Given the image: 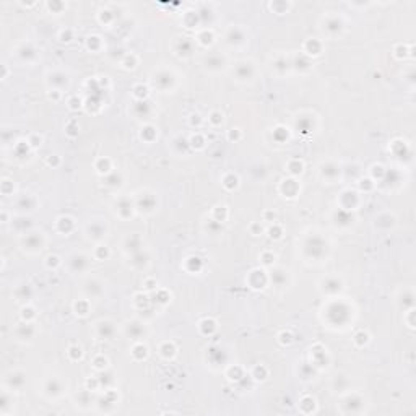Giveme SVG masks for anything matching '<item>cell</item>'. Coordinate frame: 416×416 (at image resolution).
I'll return each instance as SVG.
<instances>
[{
  "instance_id": "obj_29",
  "label": "cell",
  "mask_w": 416,
  "mask_h": 416,
  "mask_svg": "<svg viewBox=\"0 0 416 416\" xmlns=\"http://www.w3.org/2000/svg\"><path fill=\"white\" fill-rule=\"evenodd\" d=\"M18 54H20L23 59H26V62H30L31 60V57L33 59H36V51L35 49H31V44H23V47L20 51H18Z\"/></svg>"
},
{
  "instance_id": "obj_22",
  "label": "cell",
  "mask_w": 416,
  "mask_h": 416,
  "mask_svg": "<svg viewBox=\"0 0 416 416\" xmlns=\"http://www.w3.org/2000/svg\"><path fill=\"white\" fill-rule=\"evenodd\" d=\"M225 59L221 56H208L205 57V67L208 70H221L225 67Z\"/></svg>"
},
{
  "instance_id": "obj_24",
  "label": "cell",
  "mask_w": 416,
  "mask_h": 416,
  "mask_svg": "<svg viewBox=\"0 0 416 416\" xmlns=\"http://www.w3.org/2000/svg\"><path fill=\"white\" fill-rule=\"evenodd\" d=\"M154 198L151 193L148 192H143L142 195H138V200H137V208H142L145 211H153L154 210V205L153 203H148V200Z\"/></svg>"
},
{
  "instance_id": "obj_9",
  "label": "cell",
  "mask_w": 416,
  "mask_h": 416,
  "mask_svg": "<svg viewBox=\"0 0 416 416\" xmlns=\"http://www.w3.org/2000/svg\"><path fill=\"white\" fill-rule=\"evenodd\" d=\"M65 389H67V385L60 379H57V377H51V379L46 380L44 389L42 390H44L46 397H49V398H59V397L64 395Z\"/></svg>"
},
{
  "instance_id": "obj_11",
  "label": "cell",
  "mask_w": 416,
  "mask_h": 416,
  "mask_svg": "<svg viewBox=\"0 0 416 416\" xmlns=\"http://www.w3.org/2000/svg\"><path fill=\"white\" fill-rule=\"evenodd\" d=\"M69 267L74 273H85L90 268V259L85 254H72L69 257Z\"/></svg>"
},
{
  "instance_id": "obj_10",
  "label": "cell",
  "mask_w": 416,
  "mask_h": 416,
  "mask_svg": "<svg viewBox=\"0 0 416 416\" xmlns=\"http://www.w3.org/2000/svg\"><path fill=\"white\" fill-rule=\"evenodd\" d=\"M226 42H228L229 46H234V47H239V46H244L246 42H247V35H246V31L243 30V28L239 26H231L228 33H226Z\"/></svg>"
},
{
  "instance_id": "obj_4",
  "label": "cell",
  "mask_w": 416,
  "mask_h": 416,
  "mask_svg": "<svg viewBox=\"0 0 416 416\" xmlns=\"http://www.w3.org/2000/svg\"><path fill=\"white\" fill-rule=\"evenodd\" d=\"M83 293L88 299H98L104 294V283L99 278H86L83 282Z\"/></svg>"
},
{
  "instance_id": "obj_14",
  "label": "cell",
  "mask_w": 416,
  "mask_h": 416,
  "mask_svg": "<svg viewBox=\"0 0 416 416\" xmlns=\"http://www.w3.org/2000/svg\"><path fill=\"white\" fill-rule=\"evenodd\" d=\"M343 289V283L340 278L337 277H327L323 278L322 282V291L328 294V296H335V294H338Z\"/></svg>"
},
{
  "instance_id": "obj_18",
  "label": "cell",
  "mask_w": 416,
  "mask_h": 416,
  "mask_svg": "<svg viewBox=\"0 0 416 416\" xmlns=\"http://www.w3.org/2000/svg\"><path fill=\"white\" fill-rule=\"evenodd\" d=\"M35 333H36L35 327H33V323L30 322H23L15 328V335L18 338H21V340H31V338L35 337Z\"/></svg>"
},
{
  "instance_id": "obj_31",
  "label": "cell",
  "mask_w": 416,
  "mask_h": 416,
  "mask_svg": "<svg viewBox=\"0 0 416 416\" xmlns=\"http://www.w3.org/2000/svg\"><path fill=\"white\" fill-rule=\"evenodd\" d=\"M93 364H95V369H98V371H104L106 367H108V359H106L104 356H98V358H95Z\"/></svg>"
},
{
  "instance_id": "obj_7",
  "label": "cell",
  "mask_w": 416,
  "mask_h": 416,
  "mask_svg": "<svg viewBox=\"0 0 416 416\" xmlns=\"http://www.w3.org/2000/svg\"><path fill=\"white\" fill-rule=\"evenodd\" d=\"M106 234H108V226L101 220H93L91 223L86 225V236H88V239L99 243V241H103L106 238Z\"/></svg>"
},
{
  "instance_id": "obj_25",
  "label": "cell",
  "mask_w": 416,
  "mask_h": 416,
  "mask_svg": "<svg viewBox=\"0 0 416 416\" xmlns=\"http://www.w3.org/2000/svg\"><path fill=\"white\" fill-rule=\"evenodd\" d=\"M117 211H119V215L122 216V218H124V211H127V215L130 216V215H132V211H133L132 202H130L127 197H120L117 200Z\"/></svg>"
},
{
  "instance_id": "obj_17",
  "label": "cell",
  "mask_w": 416,
  "mask_h": 416,
  "mask_svg": "<svg viewBox=\"0 0 416 416\" xmlns=\"http://www.w3.org/2000/svg\"><path fill=\"white\" fill-rule=\"evenodd\" d=\"M47 83H49V86H52V88L62 90L69 85V78H67V75L62 74V72H52V74H49V76H47Z\"/></svg>"
},
{
  "instance_id": "obj_2",
  "label": "cell",
  "mask_w": 416,
  "mask_h": 416,
  "mask_svg": "<svg viewBox=\"0 0 416 416\" xmlns=\"http://www.w3.org/2000/svg\"><path fill=\"white\" fill-rule=\"evenodd\" d=\"M44 244H46V239H44V236H42V233H26L21 238L23 249L28 250L30 254L39 252V250H42V247H44Z\"/></svg>"
},
{
  "instance_id": "obj_20",
  "label": "cell",
  "mask_w": 416,
  "mask_h": 416,
  "mask_svg": "<svg viewBox=\"0 0 416 416\" xmlns=\"http://www.w3.org/2000/svg\"><path fill=\"white\" fill-rule=\"evenodd\" d=\"M270 278H272V283L275 286L283 288V286H286V283H288V272L284 268H273Z\"/></svg>"
},
{
  "instance_id": "obj_12",
  "label": "cell",
  "mask_w": 416,
  "mask_h": 416,
  "mask_svg": "<svg viewBox=\"0 0 416 416\" xmlns=\"http://www.w3.org/2000/svg\"><path fill=\"white\" fill-rule=\"evenodd\" d=\"M151 80H153L154 86H158L161 91L171 90L174 85V75L169 70H158L156 74L153 75Z\"/></svg>"
},
{
  "instance_id": "obj_30",
  "label": "cell",
  "mask_w": 416,
  "mask_h": 416,
  "mask_svg": "<svg viewBox=\"0 0 416 416\" xmlns=\"http://www.w3.org/2000/svg\"><path fill=\"white\" fill-rule=\"evenodd\" d=\"M88 403H91V397L88 394V390L80 392V394L76 395V405H80V406H83V408H86L85 405H88Z\"/></svg>"
},
{
  "instance_id": "obj_32",
  "label": "cell",
  "mask_w": 416,
  "mask_h": 416,
  "mask_svg": "<svg viewBox=\"0 0 416 416\" xmlns=\"http://www.w3.org/2000/svg\"><path fill=\"white\" fill-rule=\"evenodd\" d=\"M208 120H210V122L213 124V125H220V124H223V114H221V113H216V111H215V113L210 114Z\"/></svg>"
},
{
  "instance_id": "obj_8",
  "label": "cell",
  "mask_w": 416,
  "mask_h": 416,
  "mask_svg": "<svg viewBox=\"0 0 416 416\" xmlns=\"http://www.w3.org/2000/svg\"><path fill=\"white\" fill-rule=\"evenodd\" d=\"M343 30H345V23H343L340 17L330 15V17L323 18V31H325L328 36H332V38L340 36Z\"/></svg>"
},
{
  "instance_id": "obj_5",
  "label": "cell",
  "mask_w": 416,
  "mask_h": 416,
  "mask_svg": "<svg viewBox=\"0 0 416 416\" xmlns=\"http://www.w3.org/2000/svg\"><path fill=\"white\" fill-rule=\"evenodd\" d=\"M233 74L236 76V80L239 81H250L255 76V67L252 62L249 60H241L234 65Z\"/></svg>"
},
{
  "instance_id": "obj_23",
  "label": "cell",
  "mask_w": 416,
  "mask_h": 416,
  "mask_svg": "<svg viewBox=\"0 0 416 416\" xmlns=\"http://www.w3.org/2000/svg\"><path fill=\"white\" fill-rule=\"evenodd\" d=\"M192 49H193V44L189 38H181L177 41V46H176V52L179 56H190L192 54Z\"/></svg>"
},
{
  "instance_id": "obj_13",
  "label": "cell",
  "mask_w": 416,
  "mask_h": 416,
  "mask_svg": "<svg viewBox=\"0 0 416 416\" xmlns=\"http://www.w3.org/2000/svg\"><path fill=\"white\" fill-rule=\"evenodd\" d=\"M125 335L132 340H142L147 333V327H145L143 322H138V321H133V322H127L125 323V328H124Z\"/></svg>"
},
{
  "instance_id": "obj_6",
  "label": "cell",
  "mask_w": 416,
  "mask_h": 416,
  "mask_svg": "<svg viewBox=\"0 0 416 416\" xmlns=\"http://www.w3.org/2000/svg\"><path fill=\"white\" fill-rule=\"evenodd\" d=\"M3 382H5L7 390L20 392L26 384V376H25V372H21V371H12L5 376V380Z\"/></svg>"
},
{
  "instance_id": "obj_33",
  "label": "cell",
  "mask_w": 416,
  "mask_h": 416,
  "mask_svg": "<svg viewBox=\"0 0 416 416\" xmlns=\"http://www.w3.org/2000/svg\"><path fill=\"white\" fill-rule=\"evenodd\" d=\"M135 56L130 54V56H125V60H122V65L125 67V69H133L135 67Z\"/></svg>"
},
{
  "instance_id": "obj_26",
  "label": "cell",
  "mask_w": 416,
  "mask_h": 416,
  "mask_svg": "<svg viewBox=\"0 0 416 416\" xmlns=\"http://www.w3.org/2000/svg\"><path fill=\"white\" fill-rule=\"evenodd\" d=\"M33 296V291L30 288V284H21V286L17 288L15 291V298L18 299V301H28Z\"/></svg>"
},
{
  "instance_id": "obj_15",
  "label": "cell",
  "mask_w": 416,
  "mask_h": 416,
  "mask_svg": "<svg viewBox=\"0 0 416 416\" xmlns=\"http://www.w3.org/2000/svg\"><path fill=\"white\" fill-rule=\"evenodd\" d=\"M340 172H341L340 166H338L337 163H333V161H327V163L321 164V176L325 179V181H328V182L335 181V179L340 176Z\"/></svg>"
},
{
  "instance_id": "obj_1",
  "label": "cell",
  "mask_w": 416,
  "mask_h": 416,
  "mask_svg": "<svg viewBox=\"0 0 416 416\" xmlns=\"http://www.w3.org/2000/svg\"><path fill=\"white\" fill-rule=\"evenodd\" d=\"M303 249H304V252H306V255L309 259L321 260L323 255L327 254L328 244H327V241L323 238H321V236H317V234H314V236H309V238L304 241Z\"/></svg>"
},
{
  "instance_id": "obj_19",
  "label": "cell",
  "mask_w": 416,
  "mask_h": 416,
  "mask_svg": "<svg viewBox=\"0 0 416 416\" xmlns=\"http://www.w3.org/2000/svg\"><path fill=\"white\" fill-rule=\"evenodd\" d=\"M124 250L125 252H132V254H137L142 250V239L138 238V236H127L124 241Z\"/></svg>"
},
{
  "instance_id": "obj_28",
  "label": "cell",
  "mask_w": 416,
  "mask_h": 416,
  "mask_svg": "<svg viewBox=\"0 0 416 416\" xmlns=\"http://www.w3.org/2000/svg\"><path fill=\"white\" fill-rule=\"evenodd\" d=\"M289 67H291V62H288L286 57H283V56L277 57V59H275V62H273V69L277 70L278 74H280V69H283V72H286Z\"/></svg>"
},
{
  "instance_id": "obj_21",
  "label": "cell",
  "mask_w": 416,
  "mask_h": 416,
  "mask_svg": "<svg viewBox=\"0 0 416 416\" xmlns=\"http://www.w3.org/2000/svg\"><path fill=\"white\" fill-rule=\"evenodd\" d=\"M17 207L20 208L21 211H33L36 208V200H35V197H33V195L26 193V195L20 197V200H18Z\"/></svg>"
},
{
  "instance_id": "obj_27",
  "label": "cell",
  "mask_w": 416,
  "mask_h": 416,
  "mask_svg": "<svg viewBox=\"0 0 416 416\" xmlns=\"http://www.w3.org/2000/svg\"><path fill=\"white\" fill-rule=\"evenodd\" d=\"M289 187V190L286 192V190H283V193L284 195H288V197H296V193L299 192V186L296 184V181H293V179H288V181H283V186L282 187Z\"/></svg>"
},
{
  "instance_id": "obj_16",
  "label": "cell",
  "mask_w": 416,
  "mask_h": 416,
  "mask_svg": "<svg viewBox=\"0 0 416 416\" xmlns=\"http://www.w3.org/2000/svg\"><path fill=\"white\" fill-rule=\"evenodd\" d=\"M96 332H98V335L103 338V340H113V337L115 333V327L111 321H101L96 323Z\"/></svg>"
},
{
  "instance_id": "obj_3",
  "label": "cell",
  "mask_w": 416,
  "mask_h": 416,
  "mask_svg": "<svg viewBox=\"0 0 416 416\" xmlns=\"http://www.w3.org/2000/svg\"><path fill=\"white\" fill-rule=\"evenodd\" d=\"M364 405L366 401L364 398L359 395V394H348L345 398H343V403H341V411L343 413H351V415H356V413H361L364 410Z\"/></svg>"
}]
</instances>
